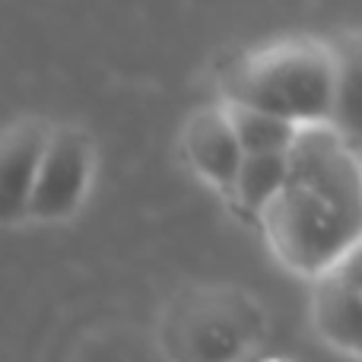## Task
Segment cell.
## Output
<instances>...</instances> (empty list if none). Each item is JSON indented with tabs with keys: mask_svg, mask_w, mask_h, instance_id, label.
<instances>
[{
	"mask_svg": "<svg viewBox=\"0 0 362 362\" xmlns=\"http://www.w3.org/2000/svg\"><path fill=\"white\" fill-rule=\"evenodd\" d=\"M276 261L293 274L318 276L359 248L362 172L331 124H305L286 150V178L257 213Z\"/></svg>",
	"mask_w": 362,
	"mask_h": 362,
	"instance_id": "obj_1",
	"label": "cell"
},
{
	"mask_svg": "<svg viewBox=\"0 0 362 362\" xmlns=\"http://www.w3.org/2000/svg\"><path fill=\"white\" fill-rule=\"evenodd\" d=\"M337 83V51L315 38H283L238 57L226 70V105L274 115L296 127L327 124Z\"/></svg>",
	"mask_w": 362,
	"mask_h": 362,
	"instance_id": "obj_2",
	"label": "cell"
},
{
	"mask_svg": "<svg viewBox=\"0 0 362 362\" xmlns=\"http://www.w3.org/2000/svg\"><path fill=\"white\" fill-rule=\"evenodd\" d=\"M95 169L93 140L74 124L51 127L38 159L35 181L25 204V219L35 223H61L70 219L89 194Z\"/></svg>",
	"mask_w": 362,
	"mask_h": 362,
	"instance_id": "obj_3",
	"label": "cell"
},
{
	"mask_svg": "<svg viewBox=\"0 0 362 362\" xmlns=\"http://www.w3.org/2000/svg\"><path fill=\"white\" fill-rule=\"evenodd\" d=\"M312 321L325 344L346 356H359L362 344V286H359V248L340 257L334 267L315 276Z\"/></svg>",
	"mask_w": 362,
	"mask_h": 362,
	"instance_id": "obj_4",
	"label": "cell"
},
{
	"mask_svg": "<svg viewBox=\"0 0 362 362\" xmlns=\"http://www.w3.org/2000/svg\"><path fill=\"white\" fill-rule=\"evenodd\" d=\"M51 124L38 118L13 121L0 131V226L25 219V204Z\"/></svg>",
	"mask_w": 362,
	"mask_h": 362,
	"instance_id": "obj_5",
	"label": "cell"
},
{
	"mask_svg": "<svg viewBox=\"0 0 362 362\" xmlns=\"http://www.w3.org/2000/svg\"><path fill=\"white\" fill-rule=\"evenodd\" d=\"M181 150H185L191 169L204 181L229 197L232 181H235L238 163H242V150L238 140L229 127L223 108H200L185 121L181 131Z\"/></svg>",
	"mask_w": 362,
	"mask_h": 362,
	"instance_id": "obj_6",
	"label": "cell"
},
{
	"mask_svg": "<svg viewBox=\"0 0 362 362\" xmlns=\"http://www.w3.org/2000/svg\"><path fill=\"white\" fill-rule=\"evenodd\" d=\"M286 178V153H261V156H242L232 181L229 197L242 206L245 213L257 216L270 204Z\"/></svg>",
	"mask_w": 362,
	"mask_h": 362,
	"instance_id": "obj_7",
	"label": "cell"
},
{
	"mask_svg": "<svg viewBox=\"0 0 362 362\" xmlns=\"http://www.w3.org/2000/svg\"><path fill=\"white\" fill-rule=\"evenodd\" d=\"M229 127L238 140L242 156H261V153H286L293 144L299 127L289 124L283 118L274 115L255 112V108H242V105H223Z\"/></svg>",
	"mask_w": 362,
	"mask_h": 362,
	"instance_id": "obj_8",
	"label": "cell"
},
{
	"mask_svg": "<svg viewBox=\"0 0 362 362\" xmlns=\"http://www.w3.org/2000/svg\"><path fill=\"white\" fill-rule=\"evenodd\" d=\"M359 54L356 45H350L346 57L337 51V83H334V105L327 124L359 150Z\"/></svg>",
	"mask_w": 362,
	"mask_h": 362,
	"instance_id": "obj_9",
	"label": "cell"
}]
</instances>
